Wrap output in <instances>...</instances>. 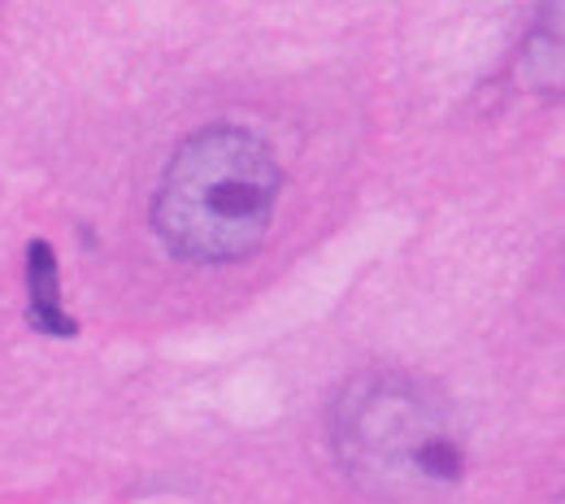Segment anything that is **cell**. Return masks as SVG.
<instances>
[{
	"label": "cell",
	"instance_id": "cell-1",
	"mask_svg": "<svg viewBox=\"0 0 565 504\" xmlns=\"http://www.w3.org/2000/svg\"><path fill=\"white\" fill-rule=\"evenodd\" d=\"M340 470L379 501H430L461 483L466 439L448 405L405 374H361L331 409Z\"/></svg>",
	"mask_w": 565,
	"mask_h": 504
},
{
	"label": "cell",
	"instance_id": "cell-2",
	"mask_svg": "<svg viewBox=\"0 0 565 504\" xmlns=\"http://www.w3.org/2000/svg\"><path fill=\"white\" fill-rule=\"evenodd\" d=\"M279 183V161L257 136L213 127L192 136L166 165L152 196V226L183 261H239L266 239Z\"/></svg>",
	"mask_w": 565,
	"mask_h": 504
},
{
	"label": "cell",
	"instance_id": "cell-3",
	"mask_svg": "<svg viewBox=\"0 0 565 504\" xmlns=\"http://www.w3.org/2000/svg\"><path fill=\"white\" fill-rule=\"evenodd\" d=\"M26 291H31V300H26V318H31V326L44 331V335H62V340H71L74 322H71V313L62 309L57 253H53L44 239H31V248H26Z\"/></svg>",
	"mask_w": 565,
	"mask_h": 504
},
{
	"label": "cell",
	"instance_id": "cell-4",
	"mask_svg": "<svg viewBox=\"0 0 565 504\" xmlns=\"http://www.w3.org/2000/svg\"><path fill=\"white\" fill-rule=\"evenodd\" d=\"M522 71L535 92H562V0H544V13L535 18V31L526 40Z\"/></svg>",
	"mask_w": 565,
	"mask_h": 504
}]
</instances>
